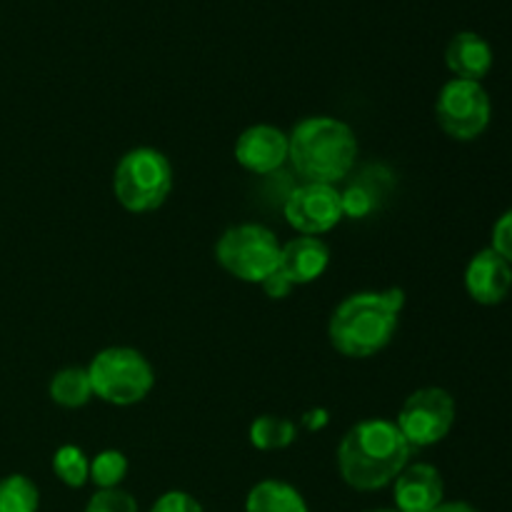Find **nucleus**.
Instances as JSON below:
<instances>
[{
	"instance_id": "412c9836",
	"label": "nucleus",
	"mask_w": 512,
	"mask_h": 512,
	"mask_svg": "<svg viewBox=\"0 0 512 512\" xmlns=\"http://www.w3.org/2000/svg\"><path fill=\"white\" fill-rule=\"evenodd\" d=\"M83 512H138V503L130 493L115 488V490H98L93 498L88 500Z\"/></svg>"
},
{
	"instance_id": "b1692460",
	"label": "nucleus",
	"mask_w": 512,
	"mask_h": 512,
	"mask_svg": "<svg viewBox=\"0 0 512 512\" xmlns=\"http://www.w3.org/2000/svg\"><path fill=\"white\" fill-rule=\"evenodd\" d=\"M490 248L512 265V208L505 210L493 225V245Z\"/></svg>"
},
{
	"instance_id": "5701e85b",
	"label": "nucleus",
	"mask_w": 512,
	"mask_h": 512,
	"mask_svg": "<svg viewBox=\"0 0 512 512\" xmlns=\"http://www.w3.org/2000/svg\"><path fill=\"white\" fill-rule=\"evenodd\" d=\"M150 512H205L203 505L193 498V495L183 493V490H170V493L160 495Z\"/></svg>"
},
{
	"instance_id": "9b49d317",
	"label": "nucleus",
	"mask_w": 512,
	"mask_h": 512,
	"mask_svg": "<svg viewBox=\"0 0 512 512\" xmlns=\"http://www.w3.org/2000/svg\"><path fill=\"white\" fill-rule=\"evenodd\" d=\"M465 290L478 305H500L512 290V265L493 248L480 250L465 268Z\"/></svg>"
},
{
	"instance_id": "a211bd4d",
	"label": "nucleus",
	"mask_w": 512,
	"mask_h": 512,
	"mask_svg": "<svg viewBox=\"0 0 512 512\" xmlns=\"http://www.w3.org/2000/svg\"><path fill=\"white\" fill-rule=\"evenodd\" d=\"M40 493L28 475H5L0 480V512H38Z\"/></svg>"
},
{
	"instance_id": "6e6552de",
	"label": "nucleus",
	"mask_w": 512,
	"mask_h": 512,
	"mask_svg": "<svg viewBox=\"0 0 512 512\" xmlns=\"http://www.w3.org/2000/svg\"><path fill=\"white\" fill-rule=\"evenodd\" d=\"M455 398L443 388H420L400 408L395 425L413 450L448 438L455 425Z\"/></svg>"
},
{
	"instance_id": "4be33fe9",
	"label": "nucleus",
	"mask_w": 512,
	"mask_h": 512,
	"mask_svg": "<svg viewBox=\"0 0 512 512\" xmlns=\"http://www.w3.org/2000/svg\"><path fill=\"white\" fill-rule=\"evenodd\" d=\"M340 198H343V215L350 218H363L375 208V190L363 183L350 185L345 193H340Z\"/></svg>"
},
{
	"instance_id": "ddd939ff",
	"label": "nucleus",
	"mask_w": 512,
	"mask_h": 512,
	"mask_svg": "<svg viewBox=\"0 0 512 512\" xmlns=\"http://www.w3.org/2000/svg\"><path fill=\"white\" fill-rule=\"evenodd\" d=\"M330 265V248L320 238L300 235L290 243L280 245L278 273L290 285H308L318 280Z\"/></svg>"
},
{
	"instance_id": "f3484780",
	"label": "nucleus",
	"mask_w": 512,
	"mask_h": 512,
	"mask_svg": "<svg viewBox=\"0 0 512 512\" xmlns=\"http://www.w3.org/2000/svg\"><path fill=\"white\" fill-rule=\"evenodd\" d=\"M250 445L263 453H270V450H283L288 445L295 443L298 438V428H295L293 420L278 418V415H260V418L253 420L250 425Z\"/></svg>"
},
{
	"instance_id": "4468645a",
	"label": "nucleus",
	"mask_w": 512,
	"mask_h": 512,
	"mask_svg": "<svg viewBox=\"0 0 512 512\" xmlns=\"http://www.w3.org/2000/svg\"><path fill=\"white\" fill-rule=\"evenodd\" d=\"M445 65L455 78L480 83L493 68V48L483 35L463 30L450 38L448 48H445Z\"/></svg>"
},
{
	"instance_id": "393cba45",
	"label": "nucleus",
	"mask_w": 512,
	"mask_h": 512,
	"mask_svg": "<svg viewBox=\"0 0 512 512\" xmlns=\"http://www.w3.org/2000/svg\"><path fill=\"white\" fill-rule=\"evenodd\" d=\"M263 290H265V295H268V298L280 300V298H288L290 290H293V285H290L288 280H285L283 275L275 270V273L270 275V278L263 283Z\"/></svg>"
},
{
	"instance_id": "bb28decb",
	"label": "nucleus",
	"mask_w": 512,
	"mask_h": 512,
	"mask_svg": "<svg viewBox=\"0 0 512 512\" xmlns=\"http://www.w3.org/2000/svg\"><path fill=\"white\" fill-rule=\"evenodd\" d=\"M370 512H398V510H370Z\"/></svg>"
},
{
	"instance_id": "6ab92c4d",
	"label": "nucleus",
	"mask_w": 512,
	"mask_h": 512,
	"mask_svg": "<svg viewBox=\"0 0 512 512\" xmlns=\"http://www.w3.org/2000/svg\"><path fill=\"white\" fill-rule=\"evenodd\" d=\"M53 473L68 488H83L90 480V460L78 445H63L53 455Z\"/></svg>"
},
{
	"instance_id": "9d476101",
	"label": "nucleus",
	"mask_w": 512,
	"mask_h": 512,
	"mask_svg": "<svg viewBox=\"0 0 512 512\" xmlns=\"http://www.w3.org/2000/svg\"><path fill=\"white\" fill-rule=\"evenodd\" d=\"M288 133L275 125H250L235 140V160L253 175H270L288 160Z\"/></svg>"
},
{
	"instance_id": "1a4fd4ad",
	"label": "nucleus",
	"mask_w": 512,
	"mask_h": 512,
	"mask_svg": "<svg viewBox=\"0 0 512 512\" xmlns=\"http://www.w3.org/2000/svg\"><path fill=\"white\" fill-rule=\"evenodd\" d=\"M283 215L293 230L300 235H318L330 233L343 215V198H340L335 185L325 183H303L288 195L283 205Z\"/></svg>"
},
{
	"instance_id": "423d86ee",
	"label": "nucleus",
	"mask_w": 512,
	"mask_h": 512,
	"mask_svg": "<svg viewBox=\"0 0 512 512\" xmlns=\"http://www.w3.org/2000/svg\"><path fill=\"white\" fill-rule=\"evenodd\" d=\"M215 260L233 278L263 285L278 270L280 240L265 225H233L218 238Z\"/></svg>"
},
{
	"instance_id": "f257e3e1",
	"label": "nucleus",
	"mask_w": 512,
	"mask_h": 512,
	"mask_svg": "<svg viewBox=\"0 0 512 512\" xmlns=\"http://www.w3.org/2000/svg\"><path fill=\"white\" fill-rule=\"evenodd\" d=\"M410 455L413 448L393 420H360L338 445L340 478L360 493L380 490L395 483L405 465H410Z\"/></svg>"
},
{
	"instance_id": "7ed1b4c3",
	"label": "nucleus",
	"mask_w": 512,
	"mask_h": 512,
	"mask_svg": "<svg viewBox=\"0 0 512 512\" xmlns=\"http://www.w3.org/2000/svg\"><path fill=\"white\" fill-rule=\"evenodd\" d=\"M288 160L305 183L335 185L350 175L358 158V138L348 123L330 115H310L288 135Z\"/></svg>"
},
{
	"instance_id": "0eeeda50",
	"label": "nucleus",
	"mask_w": 512,
	"mask_h": 512,
	"mask_svg": "<svg viewBox=\"0 0 512 512\" xmlns=\"http://www.w3.org/2000/svg\"><path fill=\"white\" fill-rule=\"evenodd\" d=\"M493 115L488 90L475 80L453 78L440 88L435 100V120L453 140H475L485 133Z\"/></svg>"
},
{
	"instance_id": "a878e982",
	"label": "nucleus",
	"mask_w": 512,
	"mask_h": 512,
	"mask_svg": "<svg viewBox=\"0 0 512 512\" xmlns=\"http://www.w3.org/2000/svg\"><path fill=\"white\" fill-rule=\"evenodd\" d=\"M430 512H478V510L468 503H440L438 508Z\"/></svg>"
},
{
	"instance_id": "39448f33",
	"label": "nucleus",
	"mask_w": 512,
	"mask_h": 512,
	"mask_svg": "<svg viewBox=\"0 0 512 512\" xmlns=\"http://www.w3.org/2000/svg\"><path fill=\"white\" fill-rule=\"evenodd\" d=\"M90 388L108 405L128 408L148 398L155 385V370L143 353L133 348H105L90 360Z\"/></svg>"
},
{
	"instance_id": "20e7f679",
	"label": "nucleus",
	"mask_w": 512,
	"mask_h": 512,
	"mask_svg": "<svg viewBox=\"0 0 512 512\" xmlns=\"http://www.w3.org/2000/svg\"><path fill=\"white\" fill-rule=\"evenodd\" d=\"M173 190V165L160 150L135 148L120 158L113 173V193L130 213H153Z\"/></svg>"
},
{
	"instance_id": "aec40b11",
	"label": "nucleus",
	"mask_w": 512,
	"mask_h": 512,
	"mask_svg": "<svg viewBox=\"0 0 512 512\" xmlns=\"http://www.w3.org/2000/svg\"><path fill=\"white\" fill-rule=\"evenodd\" d=\"M128 475V458L120 450H103L90 460V483L100 490H115Z\"/></svg>"
},
{
	"instance_id": "f03ea898",
	"label": "nucleus",
	"mask_w": 512,
	"mask_h": 512,
	"mask_svg": "<svg viewBox=\"0 0 512 512\" xmlns=\"http://www.w3.org/2000/svg\"><path fill=\"white\" fill-rule=\"evenodd\" d=\"M403 305L400 288L348 295L330 315V345L345 358H373L395 338Z\"/></svg>"
},
{
	"instance_id": "2eb2a0df",
	"label": "nucleus",
	"mask_w": 512,
	"mask_h": 512,
	"mask_svg": "<svg viewBox=\"0 0 512 512\" xmlns=\"http://www.w3.org/2000/svg\"><path fill=\"white\" fill-rule=\"evenodd\" d=\"M245 512H308L303 495L283 480H263L245 500Z\"/></svg>"
},
{
	"instance_id": "dca6fc26",
	"label": "nucleus",
	"mask_w": 512,
	"mask_h": 512,
	"mask_svg": "<svg viewBox=\"0 0 512 512\" xmlns=\"http://www.w3.org/2000/svg\"><path fill=\"white\" fill-rule=\"evenodd\" d=\"M50 400L60 408H83L93 398L88 370L85 368H63L50 378L48 385Z\"/></svg>"
},
{
	"instance_id": "f8f14e48",
	"label": "nucleus",
	"mask_w": 512,
	"mask_h": 512,
	"mask_svg": "<svg viewBox=\"0 0 512 512\" xmlns=\"http://www.w3.org/2000/svg\"><path fill=\"white\" fill-rule=\"evenodd\" d=\"M395 510L398 512H430L445 498L443 475L430 463L405 465L395 478Z\"/></svg>"
}]
</instances>
